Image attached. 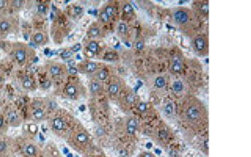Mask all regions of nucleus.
Instances as JSON below:
<instances>
[{"label": "nucleus", "mask_w": 251, "mask_h": 157, "mask_svg": "<svg viewBox=\"0 0 251 157\" xmlns=\"http://www.w3.org/2000/svg\"><path fill=\"white\" fill-rule=\"evenodd\" d=\"M66 141L72 149L80 154H86L91 147L90 136L81 124L69 131Z\"/></svg>", "instance_id": "obj_1"}, {"label": "nucleus", "mask_w": 251, "mask_h": 157, "mask_svg": "<svg viewBox=\"0 0 251 157\" xmlns=\"http://www.w3.org/2000/svg\"><path fill=\"white\" fill-rule=\"evenodd\" d=\"M12 53L17 64L20 66L28 65L36 56V52L28 44L15 42L12 44Z\"/></svg>", "instance_id": "obj_2"}, {"label": "nucleus", "mask_w": 251, "mask_h": 157, "mask_svg": "<svg viewBox=\"0 0 251 157\" xmlns=\"http://www.w3.org/2000/svg\"><path fill=\"white\" fill-rule=\"evenodd\" d=\"M15 143L19 145V153L23 157H44L43 150L33 139L24 137Z\"/></svg>", "instance_id": "obj_3"}, {"label": "nucleus", "mask_w": 251, "mask_h": 157, "mask_svg": "<svg viewBox=\"0 0 251 157\" xmlns=\"http://www.w3.org/2000/svg\"><path fill=\"white\" fill-rule=\"evenodd\" d=\"M19 30V20L14 16H0V39H6L10 34L18 33Z\"/></svg>", "instance_id": "obj_4"}, {"label": "nucleus", "mask_w": 251, "mask_h": 157, "mask_svg": "<svg viewBox=\"0 0 251 157\" xmlns=\"http://www.w3.org/2000/svg\"><path fill=\"white\" fill-rule=\"evenodd\" d=\"M185 117L188 123L190 124V126H192L193 129H200L205 125L203 123V117L202 115V110L198 105H189L185 110Z\"/></svg>", "instance_id": "obj_5"}, {"label": "nucleus", "mask_w": 251, "mask_h": 157, "mask_svg": "<svg viewBox=\"0 0 251 157\" xmlns=\"http://www.w3.org/2000/svg\"><path fill=\"white\" fill-rule=\"evenodd\" d=\"M48 125L51 132L59 138H66L69 130L67 123L61 116H52L48 120Z\"/></svg>", "instance_id": "obj_6"}, {"label": "nucleus", "mask_w": 251, "mask_h": 157, "mask_svg": "<svg viewBox=\"0 0 251 157\" xmlns=\"http://www.w3.org/2000/svg\"><path fill=\"white\" fill-rule=\"evenodd\" d=\"M15 145V140L6 135H0V157H9Z\"/></svg>", "instance_id": "obj_7"}, {"label": "nucleus", "mask_w": 251, "mask_h": 157, "mask_svg": "<svg viewBox=\"0 0 251 157\" xmlns=\"http://www.w3.org/2000/svg\"><path fill=\"white\" fill-rule=\"evenodd\" d=\"M45 69L50 76L53 78H59L65 74L66 69L65 65L55 61H47Z\"/></svg>", "instance_id": "obj_8"}, {"label": "nucleus", "mask_w": 251, "mask_h": 157, "mask_svg": "<svg viewBox=\"0 0 251 157\" xmlns=\"http://www.w3.org/2000/svg\"><path fill=\"white\" fill-rule=\"evenodd\" d=\"M4 114H5V118H6L9 127L16 128V127H19L23 124V118L15 110L10 109L4 112Z\"/></svg>", "instance_id": "obj_9"}, {"label": "nucleus", "mask_w": 251, "mask_h": 157, "mask_svg": "<svg viewBox=\"0 0 251 157\" xmlns=\"http://www.w3.org/2000/svg\"><path fill=\"white\" fill-rule=\"evenodd\" d=\"M22 88L29 91H35L38 89V83L34 76L31 74H24L20 79Z\"/></svg>", "instance_id": "obj_10"}, {"label": "nucleus", "mask_w": 251, "mask_h": 157, "mask_svg": "<svg viewBox=\"0 0 251 157\" xmlns=\"http://www.w3.org/2000/svg\"><path fill=\"white\" fill-rule=\"evenodd\" d=\"M44 157H64L54 141H48L43 149Z\"/></svg>", "instance_id": "obj_11"}, {"label": "nucleus", "mask_w": 251, "mask_h": 157, "mask_svg": "<svg viewBox=\"0 0 251 157\" xmlns=\"http://www.w3.org/2000/svg\"><path fill=\"white\" fill-rule=\"evenodd\" d=\"M174 21L177 25H185L189 21L190 13L188 9H177L173 14Z\"/></svg>", "instance_id": "obj_12"}, {"label": "nucleus", "mask_w": 251, "mask_h": 157, "mask_svg": "<svg viewBox=\"0 0 251 157\" xmlns=\"http://www.w3.org/2000/svg\"><path fill=\"white\" fill-rule=\"evenodd\" d=\"M30 120L34 123H40L47 120V112L41 107H34L30 114Z\"/></svg>", "instance_id": "obj_13"}, {"label": "nucleus", "mask_w": 251, "mask_h": 157, "mask_svg": "<svg viewBox=\"0 0 251 157\" xmlns=\"http://www.w3.org/2000/svg\"><path fill=\"white\" fill-rule=\"evenodd\" d=\"M31 40L38 46H44L49 42V37L46 33L41 30L33 32L31 35Z\"/></svg>", "instance_id": "obj_14"}, {"label": "nucleus", "mask_w": 251, "mask_h": 157, "mask_svg": "<svg viewBox=\"0 0 251 157\" xmlns=\"http://www.w3.org/2000/svg\"><path fill=\"white\" fill-rule=\"evenodd\" d=\"M97 69V65L96 62H85L78 65V70L81 73L91 74L96 72Z\"/></svg>", "instance_id": "obj_15"}, {"label": "nucleus", "mask_w": 251, "mask_h": 157, "mask_svg": "<svg viewBox=\"0 0 251 157\" xmlns=\"http://www.w3.org/2000/svg\"><path fill=\"white\" fill-rule=\"evenodd\" d=\"M194 47L197 52H199L200 54L206 51L207 49V41L203 36H198L194 39Z\"/></svg>", "instance_id": "obj_16"}, {"label": "nucleus", "mask_w": 251, "mask_h": 157, "mask_svg": "<svg viewBox=\"0 0 251 157\" xmlns=\"http://www.w3.org/2000/svg\"><path fill=\"white\" fill-rule=\"evenodd\" d=\"M25 3L26 2L24 0H11V1H9L8 8L10 10H12L13 13L19 12L25 8Z\"/></svg>", "instance_id": "obj_17"}, {"label": "nucleus", "mask_w": 251, "mask_h": 157, "mask_svg": "<svg viewBox=\"0 0 251 157\" xmlns=\"http://www.w3.org/2000/svg\"><path fill=\"white\" fill-rule=\"evenodd\" d=\"M65 95L68 96L69 98L74 99L76 98L79 94V89L77 85L75 84H70L65 89Z\"/></svg>", "instance_id": "obj_18"}, {"label": "nucleus", "mask_w": 251, "mask_h": 157, "mask_svg": "<svg viewBox=\"0 0 251 157\" xmlns=\"http://www.w3.org/2000/svg\"><path fill=\"white\" fill-rule=\"evenodd\" d=\"M136 129H137V121L134 118H130L127 120V128H126L127 133L128 135H134Z\"/></svg>", "instance_id": "obj_19"}, {"label": "nucleus", "mask_w": 251, "mask_h": 157, "mask_svg": "<svg viewBox=\"0 0 251 157\" xmlns=\"http://www.w3.org/2000/svg\"><path fill=\"white\" fill-rule=\"evenodd\" d=\"M9 129L5 114L3 110H0V135H6Z\"/></svg>", "instance_id": "obj_20"}, {"label": "nucleus", "mask_w": 251, "mask_h": 157, "mask_svg": "<svg viewBox=\"0 0 251 157\" xmlns=\"http://www.w3.org/2000/svg\"><path fill=\"white\" fill-rule=\"evenodd\" d=\"M182 68H183V64H182L181 59L178 56H175L173 58V60L171 69L173 73H179L180 71L182 70Z\"/></svg>", "instance_id": "obj_21"}, {"label": "nucleus", "mask_w": 251, "mask_h": 157, "mask_svg": "<svg viewBox=\"0 0 251 157\" xmlns=\"http://www.w3.org/2000/svg\"><path fill=\"white\" fill-rule=\"evenodd\" d=\"M90 90L92 94H96V93L100 92L101 90V84L99 82L93 81L90 84Z\"/></svg>", "instance_id": "obj_22"}, {"label": "nucleus", "mask_w": 251, "mask_h": 157, "mask_svg": "<svg viewBox=\"0 0 251 157\" xmlns=\"http://www.w3.org/2000/svg\"><path fill=\"white\" fill-rule=\"evenodd\" d=\"M86 48L88 51H90L92 54H96L98 51V44L96 41H93V40L88 42V43L86 44Z\"/></svg>", "instance_id": "obj_23"}, {"label": "nucleus", "mask_w": 251, "mask_h": 157, "mask_svg": "<svg viewBox=\"0 0 251 157\" xmlns=\"http://www.w3.org/2000/svg\"><path fill=\"white\" fill-rule=\"evenodd\" d=\"M87 34H88V35H90V37H97V36L100 35V28L98 27L95 26V25H92L88 29Z\"/></svg>", "instance_id": "obj_24"}, {"label": "nucleus", "mask_w": 251, "mask_h": 157, "mask_svg": "<svg viewBox=\"0 0 251 157\" xmlns=\"http://www.w3.org/2000/svg\"><path fill=\"white\" fill-rule=\"evenodd\" d=\"M73 54H74V53L72 52L70 49H65V50H63V52L61 53L60 57H61V59L69 60L70 59H71V57L73 56Z\"/></svg>", "instance_id": "obj_25"}, {"label": "nucleus", "mask_w": 251, "mask_h": 157, "mask_svg": "<svg viewBox=\"0 0 251 157\" xmlns=\"http://www.w3.org/2000/svg\"><path fill=\"white\" fill-rule=\"evenodd\" d=\"M96 77L99 80H105L107 78V72L105 70H103V69L99 70L98 72H96Z\"/></svg>", "instance_id": "obj_26"}, {"label": "nucleus", "mask_w": 251, "mask_h": 157, "mask_svg": "<svg viewBox=\"0 0 251 157\" xmlns=\"http://www.w3.org/2000/svg\"><path fill=\"white\" fill-rule=\"evenodd\" d=\"M47 9H48V7H47V5L45 4V3H40L38 4L37 10L38 12L40 13H41V14L46 13Z\"/></svg>", "instance_id": "obj_27"}, {"label": "nucleus", "mask_w": 251, "mask_h": 157, "mask_svg": "<svg viewBox=\"0 0 251 157\" xmlns=\"http://www.w3.org/2000/svg\"><path fill=\"white\" fill-rule=\"evenodd\" d=\"M165 84H166V82H165L164 78L158 77L156 79L155 85L158 87V88H162V87L165 85Z\"/></svg>", "instance_id": "obj_28"}, {"label": "nucleus", "mask_w": 251, "mask_h": 157, "mask_svg": "<svg viewBox=\"0 0 251 157\" xmlns=\"http://www.w3.org/2000/svg\"><path fill=\"white\" fill-rule=\"evenodd\" d=\"M118 90H119V88H118V85L116 84H112L108 88L109 93L112 95H116L118 92Z\"/></svg>", "instance_id": "obj_29"}, {"label": "nucleus", "mask_w": 251, "mask_h": 157, "mask_svg": "<svg viewBox=\"0 0 251 157\" xmlns=\"http://www.w3.org/2000/svg\"><path fill=\"white\" fill-rule=\"evenodd\" d=\"M104 13H105V15L107 16V18L110 19V18H112L113 13H114V8L112 6H107L105 8Z\"/></svg>", "instance_id": "obj_30"}, {"label": "nucleus", "mask_w": 251, "mask_h": 157, "mask_svg": "<svg viewBox=\"0 0 251 157\" xmlns=\"http://www.w3.org/2000/svg\"><path fill=\"white\" fill-rule=\"evenodd\" d=\"M173 89L175 91L177 92H179V91H182L183 89V83L181 81H176L173 83Z\"/></svg>", "instance_id": "obj_31"}, {"label": "nucleus", "mask_w": 251, "mask_h": 157, "mask_svg": "<svg viewBox=\"0 0 251 157\" xmlns=\"http://www.w3.org/2000/svg\"><path fill=\"white\" fill-rule=\"evenodd\" d=\"M46 107L51 110H54L57 107V103L55 101H54V100H49L46 103Z\"/></svg>", "instance_id": "obj_32"}, {"label": "nucleus", "mask_w": 251, "mask_h": 157, "mask_svg": "<svg viewBox=\"0 0 251 157\" xmlns=\"http://www.w3.org/2000/svg\"><path fill=\"white\" fill-rule=\"evenodd\" d=\"M81 48H82V46H81V43H75V44H74V45H73V46H72L70 49L73 53H77L81 50Z\"/></svg>", "instance_id": "obj_33"}, {"label": "nucleus", "mask_w": 251, "mask_h": 157, "mask_svg": "<svg viewBox=\"0 0 251 157\" xmlns=\"http://www.w3.org/2000/svg\"><path fill=\"white\" fill-rule=\"evenodd\" d=\"M127 25H126V24H124V23H121L120 24H119V27H118V30H119V33H121V34H125L126 32H127Z\"/></svg>", "instance_id": "obj_34"}, {"label": "nucleus", "mask_w": 251, "mask_h": 157, "mask_svg": "<svg viewBox=\"0 0 251 157\" xmlns=\"http://www.w3.org/2000/svg\"><path fill=\"white\" fill-rule=\"evenodd\" d=\"M200 11H201L202 13H205V14L208 13V3H203L201 6H200Z\"/></svg>", "instance_id": "obj_35"}, {"label": "nucleus", "mask_w": 251, "mask_h": 157, "mask_svg": "<svg viewBox=\"0 0 251 157\" xmlns=\"http://www.w3.org/2000/svg\"><path fill=\"white\" fill-rule=\"evenodd\" d=\"M165 113L167 114H170L173 113V105L172 104H167V105H166V107H165Z\"/></svg>", "instance_id": "obj_36"}, {"label": "nucleus", "mask_w": 251, "mask_h": 157, "mask_svg": "<svg viewBox=\"0 0 251 157\" xmlns=\"http://www.w3.org/2000/svg\"><path fill=\"white\" fill-rule=\"evenodd\" d=\"M50 84H51V82H50L49 80H44V82H42L40 85L44 89H46L50 86Z\"/></svg>", "instance_id": "obj_37"}, {"label": "nucleus", "mask_w": 251, "mask_h": 157, "mask_svg": "<svg viewBox=\"0 0 251 157\" xmlns=\"http://www.w3.org/2000/svg\"><path fill=\"white\" fill-rule=\"evenodd\" d=\"M132 10H133V9H132V7L131 6V4H126L124 7V11L126 13H127V14H129V13H132Z\"/></svg>", "instance_id": "obj_38"}, {"label": "nucleus", "mask_w": 251, "mask_h": 157, "mask_svg": "<svg viewBox=\"0 0 251 157\" xmlns=\"http://www.w3.org/2000/svg\"><path fill=\"white\" fill-rule=\"evenodd\" d=\"M8 3H9V1H6V0H0V11L4 9L6 7H8Z\"/></svg>", "instance_id": "obj_39"}, {"label": "nucleus", "mask_w": 251, "mask_h": 157, "mask_svg": "<svg viewBox=\"0 0 251 157\" xmlns=\"http://www.w3.org/2000/svg\"><path fill=\"white\" fill-rule=\"evenodd\" d=\"M158 136H159V138L160 139H167V136H168V135H167V132L166 131V130H164V129H162V130H161L160 132H159V134H158Z\"/></svg>", "instance_id": "obj_40"}, {"label": "nucleus", "mask_w": 251, "mask_h": 157, "mask_svg": "<svg viewBox=\"0 0 251 157\" xmlns=\"http://www.w3.org/2000/svg\"><path fill=\"white\" fill-rule=\"evenodd\" d=\"M138 110H139V111H141V112H145V111L146 110V103H143V102L140 103L139 105H138Z\"/></svg>", "instance_id": "obj_41"}, {"label": "nucleus", "mask_w": 251, "mask_h": 157, "mask_svg": "<svg viewBox=\"0 0 251 157\" xmlns=\"http://www.w3.org/2000/svg\"><path fill=\"white\" fill-rule=\"evenodd\" d=\"M137 157H156L154 155L151 153V152H143L142 154H140Z\"/></svg>", "instance_id": "obj_42"}, {"label": "nucleus", "mask_w": 251, "mask_h": 157, "mask_svg": "<svg viewBox=\"0 0 251 157\" xmlns=\"http://www.w3.org/2000/svg\"><path fill=\"white\" fill-rule=\"evenodd\" d=\"M105 134V130L101 128V127H98L96 129V135L98 136H102Z\"/></svg>", "instance_id": "obj_43"}, {"label": "nucleus", "mask_w": 251, "mask_h": 157, "mask_svg": "<svg viewBox=\"0 0 251 157\" xmlns=\"http://www.w3.org/2000/svg\"><path fill=\"white\" fill-rule=\"evenodd\" d=\"M135 101V96L132 95H130L127 96V102L129 103V104H132Z\"/></svg>", "instance_id": "obj_44"}, {"label": "nucleus", "mask_w": 251, "mask_h": 157, "mask_svg": "<svg viewBox=\"0 0 251 157\" xmlns=\"http://www.w3.org/2000/svg\"><path fill=\"white\" fill-rule=\"evenodd\" d=\"M115 58V54H112V53H108L106 55H105V59H108V60H113Z\"/></svg>", "instance_id": "obj_45"}, {"label": "nucleus", "mask_w": 251, "mask_h": 157, "mask_svg": "<svg viewBox=\"0 0 251 157\" xmlns=\"http://www.w3.org/2000/svg\"><path fill=\"white\" fill-rule=\"evenodd\" d=\"M69 72H70V73H71V74H75L78 72V69H77L74 68V67H70V68L69 69Z\"/></svg>", "instance_id": "obj_46"}, {"label": "nucleus", "mask_w": 251, "mask_h": 157, "mask_svg": "<svg viewBox=\"0 0 251 157\" xmlns=\"http://www.w3.org/2000/svg\"><path fill=\"white\" fill-rule=\"evenodd\" d=\"M143 42H138L137 44H136V48H137V49H139V50H141V49H143Z\"/></svg>", "instance_id": "obj_47"}, {"label": "nucleus", "mask_w": 251, "mask_h": 157, "mask_svg": "<svg viewBox=\"0 0 251 157\" xmlns=\"http://www.w3.org/2000/svg\"><path fill=\"white\" fill-rule=\"evenodd\" d=\"M68 63H69V65H70L71 67H74V64H75V62H74V60H70V59H69V60H68Z\"/></svg>", "instance_id": "obj_48"}, {"label": "nucleus", "mask_w": 251, "mask_h": 157, "mask_svg": "<svg viewBox=\"0 0 251 157\" xmlns=\"http://www.w3.org/2000/svg\"><path fill=\"white\" fill-rule=\"evenodd\" d=\"M3 77L2 76V75H1V74H0V84L3 83Z\"/></svg>", "instance_id": "obj_49"}, {"label": "nucleus", "mask_w": 251, "mask_h": 157, "mask_svg": "<svg viewBox=\"0 0 251 157\" xmlns=\"http://www.w3.org/2000/svg\"><path fill=\"white\" fill-rule=\"evenodd\" d=\"M98 157H105V156H98Z\"/></svg>", "instance_id": "obj_50"}]
</instances>
